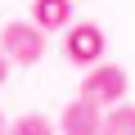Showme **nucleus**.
<instances>
[{
  "label": "nucleus",
  "instance_id": "4",
  "mask_svg": "<svg viewBox=\"0 0 135 135\" xmlns=\"http://www.w3.org/2000/svg\"><path fill=\"white\" fill-rule=\"evenodd\" d=\"M99 126H104V108H95L90 99H68V108L59 113V131L63 135H99Z\"/></svg>",
  "mask_w": 135,
  "mask_h": 135
},
{
  "label": "nucleus",
  "instance_id": "2",
  "mask_svg": "<svg viewBox=\"0 0 135 135\" xmlns=\"http://www.w3.org/2000/svg\"><path fill=\"white\" fill-rule=\"evenodd\" d=\"M0 50H5L9 63L36 68L45 59V32L36 23H5V27H0Z\"/></svg>",
  "mask_w": 135,
  "mask_h": 135
},
{
  "label": "nucleus",
  "instance_id": "5",
  "mask_svg": "<svg viewBox=\"0 0 135 135\" xmlns=\"http://www.w3.org/2000/svg\"><path fill=\"white\" fill-rule=\"evenodd\" d=\"M32 23L41 32L72 27V0H36V5H32Z\"/></svg>",
  "mask_w": 135,
  "mask_h": 135
},
{
  "label": "nucleus",
  "instance_id": "7",
  "mask_svg": "<svg viewBox=\"0 0 135 135\" xmlns=\"http://www.w3.org/2000/svg\"><path fill=\"white\" fill-rule=\"evenodd\" d=\"M9 135H54V126H50L41 113H27V117H18V122L9 126Z\"/></svg>",
  "mask_w": 135,
  "mask_h": 135
},
{
  "label": "nucleus",
  "instance_id": "6",
  "mask_svg": "<svg viewBox=\"0 0 135 135\" xmlns=\"http://www.w3.org/2000/svg\"><path fill=\"white\" fill-rule=\"evenodd\" d=\"M99 135H135V104H113V108H104Z\"/></svg>",
  "mask_w": 135,
  "mask_h": 135
},
{
  "label": "nucleus",
  "instance_id": "8",
  "mask_svg": "<svg viewBox=\"0 0 135 135\" xmlns=\"http://www.w3.org/2000/svg\"><path fill=\"white\" fill-rule=\"evenodd\" d=\"M9 81V59H5V50H0V86Z\"/></svg>",
  "mask_w": 135,
  "mask_h": 135
},
{
  "label": "nucleus",
  "instance_id": "3",
  "mask_svg": "<svg viewBox=\"0 0 135 135\" xmlns=\"http://www.w3.org/2000/svg\"><path fill=\"white\" fill-rule=\"evenodd\" d=\"M104 27L99 23H72L68 27V41H63V54L68 63H77V68H95L104 59Z\"/></svg>",
  "mask_w": 135,
  "mask_h": 135
},
{
  "label": "nucleus",
  "instance_id": "1",
  "mask_svg": "<svg viewBox=\"0 0 135 135\" xmlns=\"http://www.w3.org/2000/svg\"><path fill=\"white\" fill-rule=\"evenodd\" d=\"M122 95H126V68H117V63H95V68H86V77H81V99H90L95 108H113V104H122Z\"/></svg>",
  "mask_w": 135,
  "mask_h": 135
},
{
  "label": "nucleus",
  "instance_id": "9",
  "mask_svg": "<svg viewBox=\"0 0 135 135\" xmlns=\"http://www.w3.org/2000/svg\"><path fill=\"white\" fill-rule=\"evenodd\" d=\"M0 135H9V122H5V113H0Z\"/></svg>",
  "mask_w": 135,
  "mask_h": 135
}]
</instances>
